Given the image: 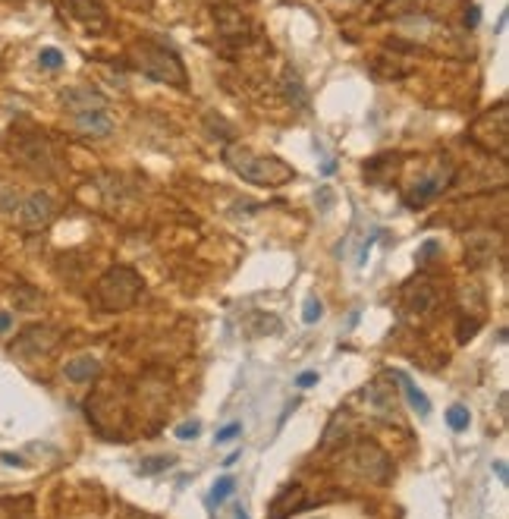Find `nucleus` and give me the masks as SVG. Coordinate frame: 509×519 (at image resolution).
I'll list each match as a JSON object with an SVG mask.
<instances>
[{
    "mask_svg": "<svg viewBox=\"0 0 509 519\" xmlns=\"http://www.w3.org/2000/svg\"><path fill=\"white\" fill-rule=\"evenodd\" d=\"M223 164L233 170L236 176H242L246 183H255V186H287L289 180H296V170L289 167L287 161L274 155H258L255 148L242 146V142H230L223 148Z\"/></svg>",
    "mask_w": 509,
    "mask_h": 519,
    "instance_id": "f257e3e1",
    "label": "nucleus"
},
{
    "mask_svg": "<svg viewBox=\"0 0 509 519\" xmlns=\"http://www.w3.org/2000/svg\"><path fill=\"white\" fill-rule=\"evenodd\" d=\"M142 274L132 271L127 265H114L98 278L95 290H91L89 302L98 308V312H127V308L136 306V299L142 297Z\"/></svg>",
    "mask_w": 509,
    "mask_h": 519,
    "instance_id": "f03ea898",
    "label": "nucleus"
},
{
    "mask_svg": "<svg viewBox=\"0 0 509 519\" xmlns=\"http://www.w3.org/2000/svg\"><path fill=\"white\" fill-rule=\"evenodd\" d=\"M132 67L138 70L142 76L155 79L161 85H174V89H189V73L183 67L180 54L170 51L167 44L157 42H136L129 48Z\"/></svg>",
    "mask_w": 509,
    "mask_h": 519,
    "instance_id": "7ed1b4c3",
    "label": "nucleus"
},
{
    "mask_svg": "<svg viewBox=\"0 0 509 519\" xmlns=\"http://www.w3.org/2000/svg\"><path fill=\"white\" fill-rule=\"evenodd\" d=\"M340 472L346 478L355 482H368V485H381L390 478V457L372 441H359L349 450H343L340 457Z\"/></svg>",
    "mask_w": 509,
    "mask_h": 519,
    "instance_id": "20e7f679",
    "label": "nucleus"
},
{
    "mask_svg": "<svg viewBox=\"0 0 509 519\" xmlns=\"http://www.w3.org/2000/svg\"><path fill=\"white\" fill-rule=\"evenodd\" d=\"M506 123H509L506 104H497V108L485 110V114L468 127V142L485 148L487 155L506 157Z\"/></svg>",
    "mask_w": 509,
    "mask_h": 519,
    "instance_id": "39448f33",
    "label": "nucleus"
},
{
    "mask_svg": "<svg viewBox=\"0 0 509 519\" xmlns=\"http://www.w3.org/2000/svg\"><path fill=\"white\" fill-rule=\"evenodd\" d=\"M57 344H61V331H57V327L32 325L16 337V344H13V356L29 359L32 363V359H42V356H48V353H54Z\"/></svg>",
    "mask_w": 509,
    "mask_h": 519,
    "instance_id": "423d86ee",
    "label": "nucleus"
},
{
    "mask_svg": "<svg viewBox=\"0 0 509 519\" xmlns=\"http://www.w3.org/2000/svg\"><path fill=\"white\" fill-rule=\"evenodd\" d=\"M13 151H16L19 161H23L29 170H35V174H48L51 176L57 170L54 148H51L42 136H23V139L13 146Z\"/></svg>",
    "mask_w": 509,
    "mask_h": 519,
    "instance_id": "0eeeda50",
    "label": "nucleus"
},
{
    "mask_svg": "<svg viewBox=\"0 0 509 519\" xmlns=\"http://www.w3.org/2000/svg\"><path fill=\"white\" fill-rule=\"evenodd\" d=\"M16 218L23 230H44L51 221H54V199L48 193H32L19 202Z\"/></svg>",
    "mask_w": 509,
    "mask_h": 519,
    "instance_id": "6e6552de",
    "label": "nucleus"
},
{
    "mask_svg": "<svg viewBox=\"0 0 509 519\" xmlns=\"http://www.w3.org/2000/svg\"><path fill=\"white\" fill-rule=\"evenodd\" d=\"M449 183H453V167L444 164V170H434V174H428V176H421V180L412 183V193H406V205L409 208L425 205V202H431L434 195L444 193Z\"/></svg>",
    "mask_w": 509,
    "mask_h": 519,
    "instance_id": "1a4fd4ad",
    "label": "nucleus"
},
{
    "mask_svg": "<svg viewBox=\"0 0 509 519\" xmlns=\"http://www.w3.org/2000/svg\"><path fill=\"white\" fill-rule=\"evenodd\" d=\"M72 127H76V133L89 136V139H108V136L114 133V117L104 108L76 110V114H72Z\"/></svg>",
    "mask_w": 509,
    "mask_h": 519,
    "instance_id": "9d476101",
    "label": "nucleus"
},
{
    "mask_svg": "<svg viewBox=\"0 0 509 519\" xmlns=\"http://www.w3.org/2000/svg\"><path fill=\"white\" fill-rule=\"evenodd\" d=\"M61 6L70 13L76 23H82L89 32H104L108 29V10L98 0H61Z\"/></svg>",
    "mask_w": 509,
    "mask_h": 519,
    "instance_id": "9b49d317",
    "label": "nucleus"
},
{
    "mask_svg": "<svg viewBox=\"0 0 509 519\" xmlns=\"http://www.w3.org/2000/svg\"><path fill=\"white\" fill-rule=\"evenodd\" d=\"M402 299H406V312L412 315H428L434 306H438V290H434V280L421 278L415 280V284L406 287V293H402Z\"/></svg>",
    "mask_w": 509,
    "mask_h": 519,
    "instance_id": "f8f14e48",
    "label": "nucleus"
},
{
    "mask_svg": "<svg viewBox=\"0 0 509 519\" xmlns=\"http://www.w3.org/2000/svg\"><path fill=\"white\" fill-rule=\"evenodd\" d=\"M365 400L383 419H393L396 410H400V403H396V387H383L381 381H374L372 387H365Z\"/></svg>",
    "mask_w": 509,
    "mask_h": 519,
    "instance_id": "ddd939ff",
    "label": "nucleus"
},
{
    "mask_svg": "<svg viewBox=\"0 0 509 519\" xmlns=\"http://www.w3.org/2000/svg\"><path fill=\"white\" fill-rule=\"evenodd\" d=\"M63 374L72 384H91V381L101 374V363H98L95 356H76L63 365Z\"/></svg>",
    "mask_w": 509,
    "mask_h": 519,
    "instance_id": "4468645a",
    "label": "nucleus"
},
{
    "mask_svg": "<svg viewBox=\"0 0 509 519\" xmlns=\"http://www.w3.org/2000/svg\"><path fill=\"white\" fill-rule=\"evenodd\" d=\"M500 246V236L494 233H485V236H468V246H466V255L472 265H485V261H494V252Z\"/></svg>",
    "mask_w": 509,
    "mask_h": 519,
    "instance_id": "2eb2a0df",
    "label": "nucleus"
},
{
    "mask_svg": "<svg viewBox=\"0 0 509 519\" xmlns=\"http://www.w3.org/2000/svg\"><path fill=\"white\" fill-rule=\"evenodd\" d=\"M393 378H396V381H400V384H402L400 391L406 393L409 406H412V410L419 412L421 419H428V416H431V400H428L425 393H421V387H415V381L409 378L406 372H393Z\"/></svg>",
    "mask_w": 509,
    "mask_h": 519,
    "instance_id": "dca6fc26",
    "label": "nucleus"
},
{
    "mask_svg": "<svg viewBox=\"0 0 509 519\" xmlns=\"http://www.w3.org/2000/svg\"><path fill=\"white\" fill-rule=\"evenodd\" d=\"M63 104L76 114V110H89V108H104V98L95 89H70L63 91Z\"/></svg>",
    "mask_w": 509,
    "mask_h": 519,
    "instance_id": "f3484780",
    "label": "nucleus"
},
{
    "mask_svg": "<svg viewBox=\"0 0 509 519\" xmlns=\"http://www.w3.org/2000/svg\"><path fill=\"white\" fill-rule=\"evenodd\" d=\"M299 504H302V488L299 485H287V488L280 491V497L270 504V514H274L270 519H287L296 507H299Z\"/></svg>",
    "mask_w": 509,
    "mask_h": 519,
    "instance_id": "a211bd4d",
    "label": "nucleus"
},
{
    "mask_svg": "<svg viewBox=\"0 0 509 519\" xmlns=\"http://www.w3.org/2000/svg\"><path fill=\"white\" fill-rule=\"evenodd\" d=\"M283 85H287V98L296 104V108H302L306 110L308 108V95H306V89H302V79L293 73V70H287V76H283Z\"/></svg>",
    "mask_w": 509,
    "mask_h": 519,
    "instance_id": "6ab92c4d",
    "label": "nucleus"
},
{
    "mask_svg": "<svg viewBox=\"0 0 509 519\" xmlns=\"http://www.w3.org/2000/svg\"><path fill=\"white\" fill-rule=\"evenodd\" d=\"M447 425L453 431H466L468 425H472V416H468V410L462 403H456V406H449L447 410Z\"/></svg>",
    "mask_w": 509,
    "mask_h": 519,
    "instance_id": "aec40b11",
    "label": "nucleus"
},
{
    "mask_svg": "<svg viewBox=\"0 0 509 519\" xmlns=\"http://www.w3.org/2000/svg\"><path fill=\"white\" fill-rule=\"evenodd\" d=\"M236 491V482L230 476H223V478H217L214 482V488H211V504H217V507H221L223 501H227L230 495H233Z\"/></svg>",
    "mask_w": 509,
    "mask_h": 519,
    "instance_id": "412c9836",
    "label": "nucleus"
},
{
    "mask_svg": "<svg viewBox=\"0 0 509 519\" xmlns=\"http://www.w3.org/2000/svg\"><path fill=\"white\" fill-rule=\"evenodd\" d=\"M63 51H57V48H42L38 51V67L42 70H61L63 67Z\"/></svg>",
    "mask_w": 509,
    "mask_h": 519,
    "instance_id": "4be33fe9",
    "label": "nucleus"
},
{
    "mask_svg": "<svg viewBox=\"0 0 509 519\" xmlns=\"http://www.w3.org/2000/svg\"><path fill=\"white\" fill-rule=\"evenodd\" d=\"M170 466H174V457H151V459H145L136 472L138 476H157V472L170 469Z\"/></svg>",
    "mask_w": 509,
    "mask_h": 519,
    "instance_id": "5701e85b",
    "label": "nucleus"
},
{
    "mask_svg": "<svg viewBox=\"0 0 509 519\" xmlns=\"http://www.w3.org/2000/svg\"><path fill=\"white\" fill-rule=\"evenodd\" d=\"M321 315H324V306L315 297H308L306 299V312H302V321H306V325H315V321H321Z\"/></svg>",
    "mask_w": 509,
    "mask_h": 519,
    "instance_id": "b1692460",
    "label": "nucleus"
},
{
    "mask_svg": "<svg viewBox=\"0 0 509 519\" xmlns=\"http://www.w3.org/2000/svg\"><path fill=\"white\" fill-rule=\"evenodd\" d=\"M198 431H202V425H198V422H183V425H176V438H180V441H195Z\"/></svg>",
    "mask_w": 509,
    "mask_h": 519,
    "instance_id": "393cba45",
    "label": "nucleus"
},
{
    "mask_svg": "<svg viewBox=\"0 0 509 519\" xmlns=\"http://www.w3.org/2000/svg\"><path fill=\"white\" fill-rule=\"evenodd\" d=\"M236 435H242V425H240V422H230L227 429H221V431H217V438H214V441H217V444H230Z\"/></svg>",
    "mask_w": 509,
    "mask_h": 519,
    "instance_id": "a878e982",
    "label": "nucleus"
},
{
    "mask_svg": "<svg viewBox=\"0 0 509 519\" xmlns=\"http://www.w3.org/2000/svg\"><path fill=\"white\" fill-rule=\"evenodd\" d=\"M16 208H19V202H16V195H13V189L0 186V212H16Z\"/></svg>",
    "mask_w": 509,
    "mask_h": 519,
    "instance_id": "bb28decb",
    "label": "nucleus"
},
{
    "mask_svg": "<svg viewBox=\"0 0 509 519\" xmlns=\"http://www.w3.org/2000/svg\"><path fill=\"white\" fill-rule=\"evenodd\" d=\"M117 4H123L127 10H136V13H148L151 6H155V0H117Z\"/></svg>",
    "mask_w": 509,
    "mask_h": 519,
    "instance_id": "cd10ccee",
    "label": "nucleus"
},
{
    "mask_svg": "<svg viewBox=\"0 0 509 519\" xmlns=\"http://www.w3.org/2000/svg\"><path fill=\"white\" fill-rule=\"evenodd\" d=\"M13 325H16V321H13V312H0V337H6V334L13 331Z\"/></svg>",
    "mask_w": 509,
    "mask_h": 519,
    "instance_id": "c85d7f7f",
    "label": "nucleus"
},
{
    "mask_svg": "<svg viewBox=\"0 0 509 519\" xmlns=\"http://www.w3.org/2000/svg\"><path fill=\"white\" fill-rule=\"evenodd\" d=\"M312 384H318V372H302L296 378V387H312Z\"/></svg>",
    "mask_w": 509,
    "mask_h": 519,
    "instance_id": "c756f323",
    "label": "nucleus"
},
{
    "mask_svg": "<svg viewBox=\"0 0 509 519\" xmlns=\"http://www.w3.org/2000/svg\"><path fill=\"white\" fill-rule=\"evenodd\" d=\"M491 469L497 472V478H500V482H504V485L509 482V472H506V463H504V459H494Z\"/></svg>",
    "mask_w": 509,
    "mask_h": 519,
    "instance_id": "7c9ffc66",
    "label": "nucleus"
},
{
    "mask_svg": "<svg viewBox=\"0 0 509 519\" xmlns=\"http://www.w3.org/2000/svg\"><path fill=\"white\" fill-rule=\"evenodd\" d=\"M466 25H468V29H475V25H478V6H468V13H466Z\"/></svg>",
    "mask_w": 509,
    "mask_h": 519,
    "instance_id": "2f4dec72",
    "label": "nucleus"
},
{
    "mask_svg": "<svg viewBox=\"0 0 509 519\" xmlns=\"http://www.w3.org/2000/svg\"><path fill=\"white\" fill-rule=\"evenodd\" d=\"M0 459H4L6 466H23V459H19V457H13V453H0Z\"/></svg>",
    "mask_w": 509,
    "mask_h": 519,
    "instance_id": "473e14b6",
    "label": "nucleus"
},
{
    "mask_svg": "<svg viewBox=\"0 0 509 519\" xmlns=\"http://www.w3.org/2000/svg\"><path fill=\"white\" fill-rule=\"evenodd\" d=\"M236 459H240V450H233V453H230V457L223 459V466H227V469H230V466H236Z\"/></svg>",
    "mask_w": 509,
    "mask_h": 519,
    "instance_id": "72a5a7b5",
    "label": "nucleus"
}]
</instances>
